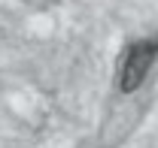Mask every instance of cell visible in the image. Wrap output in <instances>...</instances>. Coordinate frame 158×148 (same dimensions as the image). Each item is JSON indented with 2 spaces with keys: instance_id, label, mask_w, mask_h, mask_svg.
<instances>
[{
  "instance_id": "obj_1",
  "label": "cell",
  "mask_w": 158,
  "mask_h": 148,
  "mask_svg": "<svg viewBox=\"0 0 158 148\" xmlns=\"http://www.w3.org/2000/svg\"><path fill=\"white\" fill-rule=\"evenodd\" d=\"M155 57H158V42L155 39H143L137 45H131L125 52V57H122V67H118V91L122 94L137 91L140 85L146 82Z\"/></svg>"
}]
</instances>
